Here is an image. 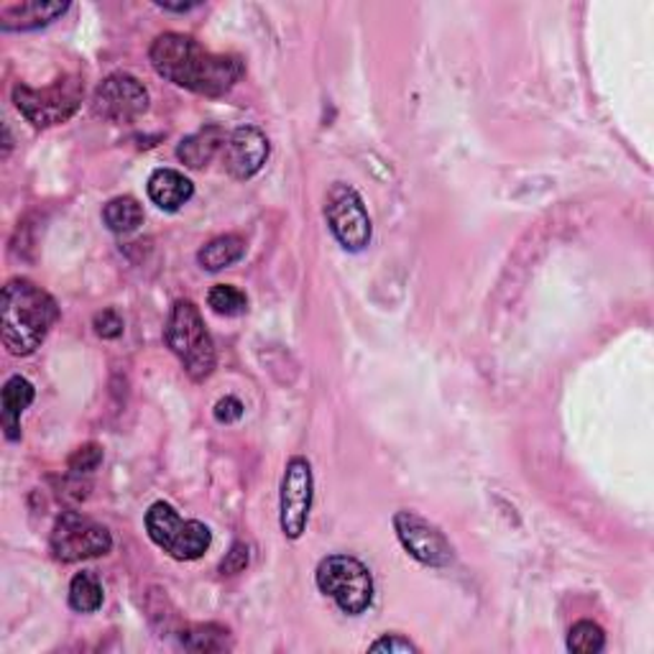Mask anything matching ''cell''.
Masks as SVG:
<instances>
[{"label":"cell","mask_w":654,"mask_h":654,"mask_svg":"<svg viewBox=\"0 0 654 654\" xmlns=\"http://www.w3.org/2000/svg\"><path fill=\"white\" fill-rule=\"evenodd\" d=\"M149 59L161 78L205 98H220L231 92L245 72L241 57L215 54L198 39L177 31L157 37Z\"/></svg>","instance_id":"obj_1"},{"label":"cell","mask_w":654,"mask_h":654,"mask_svg":"<svg viewBox=\"0 0 654 654\" xmlns=\"http://www.w3.org/2000/svg\"><path fill=\"white\" fill-rule=\"evenodd\" d=\"M59 320L54 296L31 279H11L3 286L0 302V333L3 345L13 355H31L47 341L49 330Z\"/></svg>","instance_id":"obj_2"},{"label":"cell","mask_w":654,"mask_h":654,"mask_svg":"<svg viewBox=\"0 0 654 654\" xmlns=\"http://www.w3.org/2000/svg\"><path fill=\"white\" fill-rule=\"evenodd\" d=\"M164 341L187 371V376L192 381H205L212 371H215L218 353L212 335L208 333L205 320L198 310V304L190 300L174 302L172 312H169L167 328H164Z\"/></svg>","instance_id":"obj_3"},{"label":"cell","mask_w":654,"mask_h":654,"mask_svg":"<svg viewBox=\"0 0 654 654\" xmlns=\"http://www.w3.org/2000/svg\"><path fill=\"white\" fill-rule=\"evenodd\" d=\"M84 98V82L80 74H64L49 88H31L19 82L13 88V103L19 113L37 129H54L78 113Z\"/></svg>","instance_id":"obj_4"},{"label":"cell","mask_w":654,"mask_h":654,"mask_svg":"<svg viewBox=\"0 0 654 654\" xmlns=\"http://www.w3.org/2000/svg\"><path fill=\"white\" fill-rule=\"evenodd\" d=\"M318 588L348 616L366 614L373 603V575L359 557L330 555L314 573Z\"/></svg>","instance_id":"obj_5"},{"label":"cell","mask_w":654,"mask_h":654,"mask_svg":"<svg viewBox=\"0 0 654 654\" xmlns=\"http://www.w3.org/2000/svg\"><path fill=\"white\" fill-rule=\"evenodd\" d=\"M147 532L157 547L167 552L169 557L190 563L200 560L212 545V532L208 524L182 520L177 509L167 501H157L147 512Z\"/></svg>","instance_id":"obj_6"},{"label":"cell","mask_w":654,"mask_h":654,"mask_svg":"<svg viewBox=\"0 0 654 654\" xmlns=\"http://www.w3.org/2000/svg\"><path fill=\"white\" fill-rule=\"evenodd\" d=\"M49 547L59 563H80V560L103 557L113 550V537H110L108 526H103L90 516H84L74 509H67L57 516Z\"/></svg>","instance_id":"obj_7"},{"label":"cell","mask_w":654,"mask_h":654,"mask_svg":"<svg viewBox=\"0 0 654 654\" xmlns=\"http://www.w3.org/2000/svg\"><path fill=\"white\" fill-rule=\"evenodd\" d=\"M325 220L330 225V233L335 235V241L345 251L359 253L371 243L373 225L369 210L363 205L361 194L351 184L335 182L330 187L325 198Z\"/></svg>","instance_id":"obj_8"},{"label":"cell","mask_w":654,"mask_h":654,"mask_svg":"<svg viewBox=\"0 0 654 654\" xmlns=\"http://www.w3.org/2000/svg\"><path fill=\"white\" fill-rule=\"evenodd\" d=\"M314 496V475L308 457L294 455L286 463L279 491V524L286 540H300L308 530Z\"/></svg>","instance_id":"obj_9"},{"label":"cell","mask_w":654,"mask_h":654,"mask_svg":"<svg viewBox=\"0 0 654 654\" xmlns=\"http://www.w3.org/2000/svg\"><path fill=\"white\" fill-rule=\"evenodd\" d=\"M149 110V90L133 74L115 72L98 84L92 113L108 123H133Z\"/></svg>","instance_id":"obj_10"},{"label":"cell","mask_w":654,"mask_h":654,"mask_svg":"<svg viewBox=\"0 0 654 654\" xmlns=\"http://www.w3.org/2000/svg\"><path fill=\"white\" fill-rule=\"evenodd\" d=\"M394 530L402 547L427 567H447L453 563V547L443 532L435 524H430L424 516L414 512H396L394 514Z\"/></svg>","instance_id":"obj_11"},{"label":"cell","mask_w":654,"mask_h":654,"mask_svg":"<svg viewBox=\"0 0 654 654\" xmlns=\"http://www.w3.org/2000/svg\"><path fill=\"white\" fill-rule=\"evenodd\" d=\"M271 154L269 139L259 125H238V129L228 135V143L223 147V161L228 174L233 180H251L256 177L266 159Z\"/></svg>","instance_id":"obj_12"},{"label":"cell","mask_w":654,"mask_h":654,"mask_svg":"<svg viewBox=\"0 0 654 654\" xmlns=\"http://www.w3.org/2000/svg\"><path fill=\"white\" fill-rule=\"evenodd\" d=\"M70 3H41V0H21V3L0 6V31H37L67 13Z\"/></svg>","instance_id":"obj_13"},{"label":"cell","mask_w":654,"mask_h":654,"mask_svg":"<svg viewBox=\"0 0 654 654\" xmlns=\"http://www.w3.org/2000/svg\"><path fill=\"white\" fill-rule=\"evenodd\" d=\"M149 200L159 210L177 212L194 198V184L177 169H157L147 182Z\"/></svg>","instance_id":"obj_14"},{"label":"cell","mask_w":654,"mask_h":654,"mask_svg":"<svg viewBox=\"0 0 654 654\" xmlns=\"http://www.w3.org/2000/svg\"><path fill=\"white\" fill-rule=\"evenodd\" d=\"M33 396H37V389H33L29 379L11 376L6 381L3 399H0V410H3V432L11 443L21 440V417L31 406Z\"/></svg>","instance_id":"obj_15"},{"label":"cell","mask_w":654,"mask_h":654,"mask_svg":"<svg viewBox=\"0 0 654 654\" xmlns=\"http://www.w3.org/2000/svg\"><path fill=\"white\" fill-rule=\"evenodd\" d=\"M220 147H225L223 129H220V125H205V129L182 139L180 149H177V157H180V161H184L190 169H205L210 161L215 159Z\"/></svg>","instance_id":"obj_16"},{"label":"cell","mask_w":654,"mask_h":654,"mask_svg":"<svg viewBox=\"0 0 654 654\" xmlns=\"http://www.w3.org/2000/svg\"><path fill=\"white\" fill-rule=\"evenodd\" d=\"M245 256V241L241 235H218L198 251V263L205 271H223Z\"/></svg>","instance_id":"obj_17"},{"label":"cell","mask_w":654,"mask_h":654,"mask_svg":"<svg viewBox=\"0 0 654 654\" xmlns=\"http://www.w3.org/2000/svg\"><path fill=\"white\" fill-rule=\"evenodd\" d=\"M105 593L100 577L90 571H82L72 577L70 583V608L78 614H95L103 606Z\"/></svg>","instance_id":"obj_18"},{"label":"cell","mask_w":654,"mask_h":654,"mask_svg":"<svg viewBox=\"0 0 654 654\" xmlns=\"http://www.w3.org/2000/svg\"><path fill=\"white\" fill-rule=\"evenodd\" d=\"M103 220L113 233H133L143 223V208L139 205V200L123 194V198H113L103 208Z\"/></svg>","instance_id":"obj_19"},{"label":"cell","mask_w":654,"mask_h":654,"mask_svg":"<svg viewBox=\"0 0 654 654\" xmlns=\"http://www.w3.org/2000/svg\"><path fill=\"white\" fill-rule=\"evenodd\" d=\"M180 642L184 650L192 652H223L231 647V642H228V628L218 624H198L184 628L180 634Z\"/></svg>","instance_id":"obj_20"},{"label":"cell","mask_w":654,"mask_h":654,"mask_svg":"<svg viewBox=\"0 0 654 654\" xmlns=\"http://www.w3.org/2000/svg\"><path fill=\"white\" fill-rule=\"evenodd\" d=\"M208 304L215 314H223V318H238V314L249 310V296L233 284H215L208 292Z\"/></svg>","instance_id":"obj_21"},{"label":"cell","mask_w":654,"mask_h":654,"mask_svg":"<svg viewBox=\"0 0 654 654\" xmlns=\"http://www.w3.org/2000/svg\"><path fill=\"white\" fill-rule=\"evenodd\" d=\"M606 647V634L593 622H577L567 632V650L575 654H598Z\"/></svg>","instance_id":"obj_22"},{"label":"cell","mask_w":654,"mask_h":654,"mask_svg":"<svg viewBox=\"0 0 654 654\" xmlns=\"http://www.w3.org/2000/svg\"><path fill=\"white\" fill-rule=\"evenodd\" d=\"M100 463H103V447H100L98 443H88L72 453L70 471L74 475H88L92 471H98Z\"/></svg>","instance_id":"obj_23"},{"label":"cell","mask_w":654,"mask_h":654,"mask_svg":"<svg viewBox=\"0 0 654 654\" xmlns=\"http://www.w3.org/2000/svg\"><path fill=\"white\" fill-rule=\"evenodd\" d=\"M92 328L103 341H115L123 335V318L115 310H103L92 318Z\"/></svg>","instance_id":"obj_24"},{"label":"cell","mask_w":654,"mask_h":654,"mask_svg":"<svg viewBox=\"0 0 654 654\" xmlns=\"http://www.w3.org/2000/svg\"><path fill=\"white\" fill-rule=\"evenodd\" d=\"M249 545H243V542H235V545L231 547V552H228L223 563H220V573L223 575H238L243 573L245 567H249Z\"/></svg>","instance_id":"obj_25"},{"label":"cell","mask_w":654,"mask_h":654,"mask_svg":"<svg viewBox=\"0 0 654 654\" xmlns=\"http://www.w3.org/2000/svg\"><path fill=\"white\" fill-rule=\"evenodd\" d=\"M369 652H386V654L389 652H410V654H417L420 647H417V644H412L402 634H384L381 640H376L371 644Z\"/></svg>","instance_id":"obj_26"},{"label":"cell","mask_w":654,"mask_h":654,"mask_svg":"<svg viewBox=\"0 0 654 654\" xmlns=\"http://www.w3.org/2000/svg\"><path fill=\"white\" fill-rule=\"evenodd\" d=\"M243 410H245V406L241 404V399L225 396L215 404V420L223 422V424H233V422H238L243 417Z\"/></svg>","instance_id":"obj_27"},{"label":"cell","mask_w":654,"mask_h":654,"mask_svg":"<svg viewBox=\"0 0 654 654\" xmlns=\"http://www.w3.org/2000/svg\"><path fill=\"white\" fill-rule=\"evenodd\" d=\"M157 6L161 11H169V13H187V11H194V8H200L202 3L200 0H192V3H164V0H157Z\"/></svg>","instance_id":"obj_28"}]
</instances>
